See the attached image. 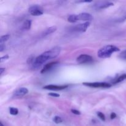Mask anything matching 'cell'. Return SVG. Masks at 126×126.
Returning a JSON list of instances; mask_svg holds the SVG:
<instances>
[{"label": "cell", "mask_w": 126, "mask_h": 126, "mask_svg": "<svg viewBox=\"0 0 126 126\" xmlns=\"http://www.w3.org/2000/svg\"><path fill=\"white\" fill-rule=\"evenodd\" d=\"M119 51V49L113 45H108L103 47L98 50L97 52V55L102 58H105L110 57L112 54Z\"/></svg>", "instance_id": "obj_1"}, {"label": "cell", "mask_w": 126, "mask_h": 126, "mask_svg": "<svg viewBox=\"0 0 126 126\" xmlns=\"http://www.w3.org/2000/svg\"><path fill=\"white\" fill-rule=\"evenodd\" d=\"M52 59V56L50 52V50H48L46 52H44L40 55L38 56L36 58H35L34 62L33 63V66L34 68H38L43 65V63L47 62V60Z\"/></svg>", "instance_id": "obj_2"}, {"label": "cell", "mask_w": 126, "mask_h": 126, "mask_svg": "<svg viewBox=\"0 0 126 126\" xmlns=\"http://www.w3.org/2000/svg\"><path fill=\"white\" fill-rule=\"evenodd\" d=\"M83 85L86 86L91 87H102V88H109L111 87L110 84L107 82H84Z\"/></svg>", "instance_id": "obj_3"}, {"label": "cell", "mask_w": 126, "mask_h": 126, "mask_svg": "<svg viewBox=\"0 0 126 126\" xmlns=\"http://www.w3.org/2000/svg\"><path fill=\"white\" fill-rule=\"evenodd\" d=\"M30 14L33 16H39L43 15L44 13V10L41 6L38 5H34L31 6L28 9Z\"/></svg>", "instance_id": "obj_4"}, {"label": "cell", "mask_w": 126, "mask_h": 126, "mask_svg": "<svg viewBox=\"0 0 126 126\" xmlns=\"http://www.w3.org/2000/svg\"><path fill=\"white\" fill-rule=\"evenodd\" d=\"M93 60V58L87 54H81L77 57L76 61L79 64H84L89 63Z\"/></svg>", "instance_id": "obj_5"}, {"label": "cell", "mask_w": 126, "mask_h": 126, "mask_svg": "<svg viewBox=\"0 0 126 126\" xmlns=\"http://www.w3.org/2000/svg\"><path fill=\"white\" fill-rule=\"evenodd\" d=\"M89 25H90V23L89 22H86L84 24H79V25H77L73 28V30L79 32H84L86 31L88 27H89Z\"/></svg>", "instance_id": "obj_6"}, {"label": "cell", "mask_w": 126, "mask_h": 126, "mask_svg": "<svg viewBox=\"0 0 126 126\" xmlns=\"http://www.w3.org/2000/svg\"><path fill=\"white\" fill-rule=\"evenodd\" d=\"M78 21V20H82V21H90L92 20L93 17L92 16L91 14L86 12L84 13H81L77 15Z\"/></svg>", "instance_id": "obj_7"}, {"label": "cell", "mask_w": 126, "mask_h": 126, "mask_svg": "<svg viewBox=\"0 0 126 126\" xmlns=\"http://www.w3.org/2000/svg\"><path fill=\"white\" fill-rule=\"evenodd\" d=\"M67 85L57 86V85H47L43 87V89L46 90H61L68 87Z\"/></svg>", "instance_id": "obj_8"}, {"label": "cell", "mask_w": 126, "mask_h": 126, "mask_svg": "<svg viewBox=\"0 0 126 126\" xmlns=\"http://www.w3.org/2000/svg\"><path fill=\"white\" fill-rule=\"evenodd\" d=\"M28 92V90L25 87H20L17 89L14 94L15 97H21L27 94Z\"/></svg>", "instance_id": "obj_9"}, {"label": "cell", "mask_w": 126, "mask_h": 126, "mask_svg": "<svg viewBox=\"0 0 126 126\" xmlns=\"http://www.w3.org/2000/svg\"><path fill=\"white\" fill-rule=\"evenodd\" d=\"M58 63V62H50L49 63L46 64V65L44 66V68L42 69L41 73H46V72H47L48 71L50 70L54 66H55V65H56Z\"/></svg>", "instance_id": "obj_10"}, {"label": "cell", "mask_w": 126, "mask_h": 126, "mask_svg": "<svg viewBox=\"0 0 126 126\" xmlns=\"http://www.w3.org/2000/svg\"><path fill=\"white\" fill-rule=\"evenodd\" d=\"M57 30V27H49V28H47L45 31L43 32V33L41 34V36L42 37H45V36H47V35H50L53 33L54 32H55Z\"/></svg>", "instance_id": "obj_11"}, {"label": "cell", "mask_w": 126, "mask_h": 126, "mask_svg": "<svg viewBox=\"0 0 126 126\" xmlns=\"http://www.w3.org/2000/svg\"><path fill=\"white\" fill-rule=\"evenodd\" d=\"M31 25H32V21L30 20H25L22 25V28L25 30H28L30 29Z\"/></svg>", "instance_id": "obj_12"}, {"label": "cell", "mask_w": 126, "mask_h": 126, "mask_svg": "<svg viewBox=\"0 0 126 126\" xmlns=\"http://www.w3.org/2000/svg\"><path fill=\"white\" fill-rule=\"evenodd\" d=\"M113 3H110V2H104V3H101L98 6V9H105V8H109V7L113 6Z\"/></svg>", "instance_id": "obj_13"}, {"label": "cell", "mask_w": 126, "mask_h": 126, "mask_svg": "<svg viewBox=\"0 0 126 126\" xmlns=\"http://www.w3.org/2000/svg\"><path fill=\"white\" fill-rule=\"evenodd\" d=\"M125 79H126V74H123L122 75H121L119 77H118L117 79H116L115 81H113V83L114 84H118L119 83V82H122V81H124Z\"/></svg>", "instance_id": "obj_14"}, {"label": "cell", "mask_w": 126, "mask_h": 126, "mask_svg": "<svg viewBox=\"0 0 126 126\" xmlns=\"http://www.w3.org/2000/svg\"><path fill=\"white\" fill-rule=\"evenodd\" d=\"M68 21L70 23H75L78 21L77 15L72 14L68 16Z\"/></svg>", "instance_id": "obj_15"}, {"label": "cell", "mask_w": 126, "mask_h": 126, "mask_svg": "<svg viewBox=\"0 0 126 126\" xmlns=\"http://www.w3.org/2000/svg\"><path fill=\"white\" fill-rule=\"evenodd\" d=\"M9 35H4V36H1V38H0V43H1V44H3V43L8 41V40L9 39Z\"/></svg>", "instance_id": "obj_16"}, {"label": "cell", "mask_w": 126, "mask_h": 126, "mask_svg": "<svg viewBox=\"0 0 126 126\" xmlns=\"http://www.w3.org/2000/svg\"><path fill=\"white\" fill-rule=\"evenodd\" d=\"M9 112L10 114H12V115H17L19 113V110H18L17 108L11 107L9 108Z\"/></svg>", "instance_id": "obj_17"}, {"label": "cell", "mask_w": 126, "mask_h": 126, "mask_svg": "<svg viewBox=\"0 0 126 126\" xmlns=\"http://www.w3.org/2000/svg\"><path fill=\"white\" fill-rule=\"evenodd\" d=\"M53 121H54V122H55L56 124H59L61 123L62 122V119L59 116H55L53 119Z\"/></svg>", "instance_id": "obj_18"}, {"label": "cell", "mask_w": 126, "mask_h": 126, "mask_svg": "<svg viewBox=\"0 0 126 126\" xmlns=\"http://www.w3.org/2000/svg\"><path fill=\"white\" fill-rule=\"evenodd\" d=\"M97 116L102 121H105V116L103 113H102V112H97Z\"/></svg>", "instance_id": "obj_19"}, {"label": "cell", "mask_w": 126, "mask_h": 126, "mask_svg": "<svg viewBox=\"0 0 126 126\" xmlns=\"http://www.w3.org/2000/svg\"><path fill=\"white\" fill-rule=\"evenodd\" d=\"M119 57L123 59H126V50L121 52L119 55Z\"/></svg>", "instance_id": "obj_20"}, {"label": "cell", "mask_w": 126, "mask_h": 126, "mask_svg": "<svg viewBox=\"0 0 126 126\" xmlns=\"http://www.w3.org/2000/svg\"><path fill=\"white\" fill-rule=\"evenodd\" d=\"M71 111L74 114H77V115H79V114H81V112L76 110H73V109H72L71 110Z\"/></svg>", "instance_id": "obj_21"}, {"label": "cell", "mask_w": 126, "mask_h": 126, "mask_svg": "<svg viewBox=\"0 0 126 126\" xmlns=\"http://www.w3.org/2000/svg\"><path fill=\"white\" fill-rule=\"evenodd\" d=\"M8 58H9V56L8 55L3 56V57H1V58H0V62H3L4 60H7V59H8Z\"/></svg>", "instance_id": "obj_22"}, {"label": "cell", "mask_w": 126, "mask_h": 126, "mask_svg": "<svg viewBox=\"0 0 126 126\" xmlns=\"http://www.w3.org/2000/svg\"><path fill=\"white\" fill-rule=\"evenodd\" d=\"M49 95L52 96V97H60V95L58 94H56V93H49Z\"/></svg>", "instance_id": "obj_23"}, {"label": "cell", "mask_w": 126, "mask_h": 126, "mask_svg": "<svg viewBox=\"0 0 126 126\" xmlns=\"http://www.w3.org/2000/svg\"><path fill=\"white\" fill-rule=\"evenodd\" d=\"M116 117V114L115 113H112L110 115V118L111 119H114Z\"/></svg>", "instance_id": "obj_24"}, {"label": "cell", "mask_w": 126, "mask_h": 126, "mask_svg": "<svg viewBox=\"0 0 126 126\" xmlns=\"http://www.w3.org/2000/svg\"><path fill=\"white\" fill-rule=\"evenodd\" d=\"M4 49H5V46L3 44H1V46H0V52H3Z\"/></svg>", "instance_id": "obj_25"}, {"label": "cell", "mask_w": 126, "mask_h": 126, "mask_svg": "<svg viewBox=\"0 0 126 126\" xmlns=\"http://www.w3.org/2000/svg\"><path fill=\"white\" fill-rule=\"evenodd\" d=\"M4 71H5V69L3 68H0V74H3V73L4 72Z\"/></svg>", "instance_id": "obj_26"}, {"label": "cell", "mask_w": 126, "mask_h": 126, "mask_svg": "<svg viewBox=\"0 0 126 126\" xmlns=\"http://www.w3.org/2000/svg\"><path fill=\"white\" fill-rule=\"evenodd\" d=\"M92 1H79V3H90Z\"/></svg>", "instance_id": "obj_27"}, {"label": "cell", "mask_w": 126, "mask_h": 126, "mask_svg": "<svg viewBox=\"0 0 126 126\" xmlns=\"http://www.w3.org/2000/svg\"><path fill=\"white\" fill-rule=\"evenodd\" d=\"M0 126H3V124H2V122H1V123H0Z\"/></svg>", "instance_id": "obj_28"}]
</instances>
